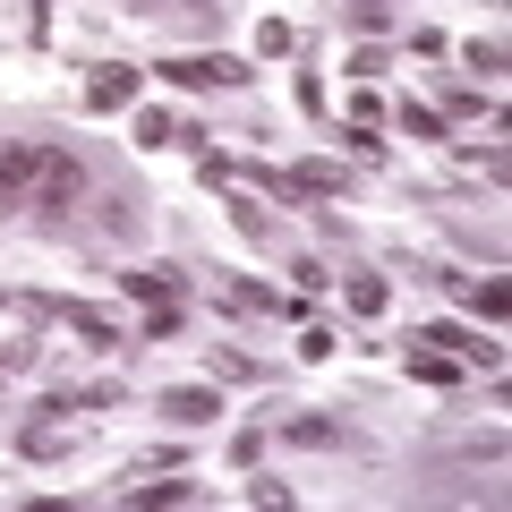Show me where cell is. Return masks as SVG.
I'll return each instance as SVG.
<instances>
[{
	"label": "cell",
	"mask_w": 512,
	"mask_h": 512,
	"mask_svg": "<svg viewBox=\"0 0 512 512\" xmlns=\"http://www.w3.org/2000/svg\"><path fill=\"white\" fill-rule=\"evenodd\" d=\"M77 197H86V171H77V154H43V188H35V205H43V214H69V205Z\"/></svg>",
	"instance_id": "2"
},
{
	"label": "cell",
	"mask_w": 512,
	"mask_h": 512,
	"mask_svg": "<svg viewBox=\"0 0 512 512\" xmlns=\"http://www.w3.org/2000/svg\"><path fill=\"white\" fill-rule=\"evenodd\" d=\"M342 299H350V316H384V299H393V291H384L376 274H350V282H342Z\"/></svg>",
	"instance_id": "7"
},
{
	"label": "cell",
	"mask_w": 512,
	"mask_h": 512,
	"mask_svg": "<svg viewBox=\"0 0 512 512\" xmlns=\"http://www.w3.org/2000/svg\"><path fill=\"white\" fill-rule=\"evenodd\" d=\"M137 77H146V69H94V77H86V111H120V103H137Z\"/></svg>",
	"instance_id": "4"
},
{
	"label": "cell",
	"mask_w": 512,
	"mask_h": 512,
	"mask_svg": "<svg viewBox=\"0 0 512 512\" xmlns=\"http://www.w3.org/2000/svg\"><path fill=\"white\" fill-rule=\"evenodd\" d=\"M205 86H248V60L239 52H205Z\"/></svg>",
	"instance_id": "10"
},
{
	"label": "cell",
	"mask_w": 512,
	"mask_h": 512,
	"mask_svg": "<svg viewBox=\"0 0 512 512\" xmlns=\"http://www.w3.org/2000/svg\"><path fill=\"white\" fill-rule=\"evenodd\" d=\"M163 419H180V427H214V419H222L214 384H171V393H163Z\"/></svg>",
	"instance_id": "3"
},
{
	"label": "cell",
	"mask_w": 512,
	"mask_h": 512,
	"mask_svg": "<svg viewBox=\"0 0 512 512\" xmlns=\"http://www.w3.org/2000/svg\"><path fill=\"white\" fill-rule=\"evenodd\" d=\"M120 291H128V299H154V308H163V299L180 291V282H171V265H128V274H120Z\"/></svg>",
	"instance_id": "6"
},
{
	"label": "cell",
	"mask_w": 512,
	"mask_h": 512,
	"mask_svg": "<svg viewBox=\"0 0 512 512\" xmlns=\"http://www.w3.org/2000/svg\"><path fill=\"white\" fill-rule=\"evenodd\" d=\"M291 436H299V444H333L342 427H333V419H291Z\"/></svg>",
	"instance_id": "19"
},
{
	"label": "cell",
	"mask_w": 512,
	"mask_h": 512,
	"mask_svg": "<svg viewBox=\"0 0 512 512\" xmlns=\"http://www.w3.org/2000/svg\"><path fill=\"white\" fill-rule=\"evenodd\" d=\"M256 52H265V60H282V52H291V26H282V18H265V26H256Z\"/></svg>",
	"instance_id": "16"
},
{
	"label": "cell",
	"mask_w": 512,
	"mask_h": 512,
	"mask_svg": "<svg viewBox=\"0 0 512 512\" xmlns=\"http://www.w3.org/2000/svg\"><path fill=\"white\" fill-rule=\"evenodd\" d=\"M402 128H410V137H419V146H436V137H444V120H436V111H427V103H402Z\"/></svg>",
	"instance_id": "14"
},
{
	"label": "cell",
	"mask_w": 512,
	"mask_h": 512,
	"mask_svg": "<svg viewBox=\"0 0 512 512\" xmlns=\"http://www.w3.org/2000/svg\"><path fill=\"white\" fill-rule=\"evenodd\" d=\"M342 69H350V77H359V86H367V77H376V69H384V43H359V52H350V60H342Z\"/></svg>",
	"instance_id": "17"
},
{
	"label": "cell",
	"mask_w": 512,
	"mask_h": 512,
	"mask_svg": "<svg viewBox=\"0 0 512 512\" xmlns=\"http://www.w3.org/2000/svg\"><path fill=\"white\" fill-rule=\"evenodd\" d=\"M43 154H52V146H35V137L0 146V214H26V205H35V188H43Z\"/></svg>",
	"instance_id": "1"
},
{
	"label": "cell",
	"mask_w": 512,
	"mask_h": 512,
	"mask_svg": "<svg viewBox=\"0 0 512 512\" xmlns=\"http://www.w3.org/2000/svg\"><path fill=\"white\" fill-rule=\"evenodd\" d=\"M214 376H239V384H256V359H239V350H214Z\"/></svg>",
	"instance_id": "18"
},
{
	"label": "cell",
	"mask_w": 512,
	"mask_h": 512,
	"mask_svg": "<svg viewBox=\"0 0 512 512\" xmlns=\"http://www.w3.org/2000/svg\"><path fill=\"white\" fill-rule=\"evenodd\" d=\"M410 376L419 384H453V359H444V350H410Z\"/></svg>",
	"instance_id": "12"
},
{
	"label": "cell",
	"mask_w": 512,
	"mask_h": 512,
	"mask_svg": "<svg viewBox=\"0 0 512 512\" xmlns=\"http://www.w3.org/2000/svg\"><path fill=\"white\" fill-rule=\"evenodd\" d=\"M52 316H69V333H86V342H120V333H111V316H94V308H77V299H69V308H52Z\"/></svg>",
	"instance_id": "9"
},
{
	"label": "cell",
	"mask_w": 512,
	"mask_h": 512,
	"mask_svg": "<svg viewBox=\"0 0 512 512\" xmlns=\"http://www.w3.org/2000/svg\"><path fill=\"white\" fill-rule=\"evenodd\" d=\"M171 137H180L171 111H137V146H171Z\"/></svg>",
	"instance_id": "11"
},
{
	"label": "cell",
	"mask_w": 512,
	"mask_h": 512,
	"mask_svg": "<svg viewBox=\"0 0 512 512\" xmlns=\"http://www.w3.org/2000/svg\"><path fill=\"white\" fill-rule=\"evenodd\" d=\"M18 367H35V342H18V350H0V384L18 376Z\"/></svg>",
	"instance_id": "20"
},
{
	"label": "cell",
	"mask_w": 512,
	"mask_h": 512,
	"mask_svg": "<svg viewBox=\"0 0 512 512\" xmlns=\"http://www.w3.org/2000/svg\"><path fill=\"white\" fill-rule=\"evenodd\" d=\"M128 504H197V487H188V478H154V487H128Z\"/></svg>",
	"instance_id": "8"
},
{
	"label": "cell",
	"mask_w": 512,
	"mask_h": 512,
	"mask_svg": "<svg viewBox=\"0 0 512 512\" xmlns=\"http://www.w3.org/2000/svg\"><path fill=\"white\" fill-rule=\"evenodd\" d=\"M222 299H231V308H248V316H274V308L299 316V299H282L274 282H222Z\"/></svg>",
	"instance_id": "5"
},
{
	"label": "cell",
	"mask_w": 512,
	"mask_h": 512,
	"mask_svg": "<svg viewBox=\"0 0 512 512\" xmlns=\"http://www.w3.org/2000/svg\"><path fill=\"white\" fill-rule=\"evenodd\" d=\"M461 60H470V69H478V77H495V69H504V43H495V35H487V43H478V35H470V43H461Z\"/></svg>",
	"instance_id": "13"
},
{
	"label": "cell",
	"mask_w": 512,
	"mask_h": 512,
	"mask_svg": "<svg viewBox=\"0 0 512 512\" xmlns=\"http://www.w3.org/2000/svg\"><path fill=\"white\" fill-rule=\"evenodd\" d=\"M26 453H35V461H60V453H69V427H35V436H26Z\"/></svg>",
	"instance_id": "15"
}]
</instances>
